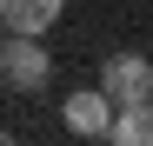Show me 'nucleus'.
<instances>
[{
    "instance_id": "obj_1",
    "label": "nucleus",
    "mask_w": 153,
    "mask_h": 146,
    "mask_svg": "<svg viewBox=\"0 0 153 146\" xmlns=\"http://www.w3.org/2000/svg\"><path fill=\"white\" fill-rule=\"evenodd\" d=\"M47 80H53V53L40 46V33H0V86L47 93Z\"/></svg>"
},
{
    "instance_id": "obj_2",
    "label": "nucleus",
    "mask_w": 153,
    "mask_h": 146,
    "mask_svg": "<svg viewBox=\"0 0 153 146\" xmlns=\"http://www.w3.org/2000/svg\"><path fill=\"white\" fill-rule=\"evenodd\" d=\"M100 93H107L113 106L153 100V60L146 53H107V60H100Z\"/></svg>"
},
{
    "instance_id": "obj_3",
    "label": "nucleus",
    "mask_w": 153,
    "mask_h": 146,
    "mask_svg": "<svg viewBox=\"0 0 153 146\" xmlns=\"http://www.w3.org/2000/svg\"><path fill=\"white\" fill-rule=\"evenodd\" d=\"M60 119H67V133H80V139H107V119H113V100H107L100 86H93V93L80 86V93H73V100L60 106Z\"/></svg>"
},
{
    "instance_id": "obj_4",
    "label": "nucleus",
    "mask_w": 153,
    "mask_h": 146,
    "mask_svg": "<svg viewBox=\"0 0 153 146\" xmlns=\"http://www.w3.org/2000/svg\"><path fill=\"white\" fill-rule=\"evenodd\" d=\"M60 7L67 0H0V27L7 33H47L60 20Z\"/></svg>"
},
{
    "instance_id": "obj_5",
    "label": "nucleus",
    "mask_w": 153,
    "mask_h": 146,
    "mask_svg": "<svg viewBox=\"0 0 153 146\" xmlns=\"http://www.w3.org/2000/svg\"><path fill=\"white\" fill-rule=\"evenodd\" d=\"M107 139L113 146H153V100H126L107 119Z\"/></svg>"
},
{
    "instance_id": "obj_6",
    "label": "nucleus",
    "mask_w": 153,
    "mask_h": 146,
    "mask_svg": "<svg viewBox=\"0 0 153 146\" xmlns=\"http://www.w3.org/2000/svg\"><path fill=\"white\" fill-rule=\"evenodd\" d=\"M0 33H7V27H0Z\"/></svg>"
}]
</instances>
